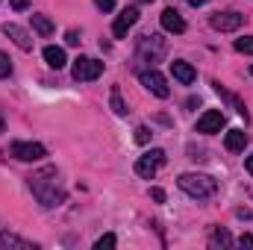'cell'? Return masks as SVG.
Segmentation results:
<instances>
[{
	"instance_id": "1",
	"label": "cell",
	"mask_w": 253,
	"mask_h": 250,
	"mask_svg": "<svg viewBox=\"0 0 253 250\" xmlns=\"http://www.w3.org/2000/svg\"><path fill=\"white\" fill-rule=\"evenodd\" d=\"M30 188H33V194L39 197V203L42 206H59L65 200V191L59 188V174H56V168L53 165H44L42 171H36L33 177H30Z\"/></svg>"
},
{
	"instance_id": "28",
	"label": "cell",
	"mask_w": 253,
	"mask_h": 250,
	"mask_svg": "<svg viewBox=\"0 0 253 250\" xmlns=\"http://www.w3.org/2000/svg\"><path fill=\"white\" fill-rule=\"evenodd\" d=\"M239 245H242V248H253V236H248V233H245V236L239 239Z\"/></svg>"
},
{
	"instance_id": "30",
	"label": "cell",
	"mask_w": 253,
	"mask_h": 250,
	"mask_svg": "<svg viewBox=\"0 0 253 250\" xmlns=\"http://www.w3.org/2000/svg\"><path fill=\"white\" fill-rule=\"evenodd\" d=\"M191 6H206V3H209V0H189Z\"/></svg>"
},
{
	"instance_id": "26",
	"label": "cell",
	"mask_w": 253,
	"mask_h": 250,
	"mask_svg": "<svg viewBox=\"0 0 253 250\" xmlns=\"http://www.w3.org/2000/svg\"><path fill=\"white\" fill-rule=\"evenodd\" d=\"M94 3H97V9H103V12L115 9V0H94Z\"/></svg>"
},
{
	"instance_id": "15",
	"label": "cell",
	"mask_w": 253,
	"mask_h": 250,
	"mask_svg": "<svg viewBox=\"0 0 253 250\" xmlns=\"http://www.w3.org/2000/svg\"><path fill=\"white\" fill-rule=\"evenodd\" d=\"M224 144H227L230 153H242L245 144H248V132H245V129H230L227 138H224Z\"/></svg>"
},
{
	"instance_id": "2",
	"label": "cell",
	"mask_w": 253,
	"mask_h": 250,
	"mask_svg": "<svg viewBox=\"0 0 253 250\" xmlns=\"http://www.w3.org/2000/svg\"><path fill=\"white\" fill-rule=\"evenodd\" d=\"M177 186L183 188L189 197H194V200H206V197H212L218 191V183L209 174H180Z\"/></svg>"
},
{
	"instance_id": "18",
	"label": "cell",
	"mask_w": 253,
	"mask_h": 250,
	"mask_svg": "<svg viewBox=\"0 0 253 250\" xmlns=\"http://www.w3.org/2000/svg\"><path fill=\"white\" fill-rule=\"evenodd\" d=\"M209 245H212V248H230V245H233V236H230L227 230H215L212 239H209Z\"/></svg>"
},
{
	"instance_id": "22",
	"label": "cell",
	"mask_w": 253,
	"mask_h": 250,
	"mask_svg": "<svg viewBox=\"0 0 253 250\" xmlns=\"http://www.w3.org/2000/svg\"><path fill=\"white\" fill-rule=\"evenodd\" d=\"M9 74H12V59H9L6 53H0V80L9 77Z\"/></svg>"
},
{
	"instance_id": "4",
	"label": "cell",
	"mask_w": 253,
	"mask_h": 250,
	"mask_svg": "<svg viewBox=\"0 0 253 250\" xmlns=\"http://www.w3.org/2000/svg\"><path fill=\"white\" fill-rule=\"evenodd\" d=\"M71 74H74L77 83H91V80H97V77L103 74V62H97V59H91V56H80V59H74Z\"/></svg>"
},
{
	"instance_id": "3",
	"label": "cell",
	"mask_w": 253,
	"mask_h": 250,
	"mask_svg": "<svg viewBox=\"0 0 253 250\" xmlns=\"http://www.w3.org/2000/svg\"><path fill=\"white\" fill-rule=\"evenodd\" d=\"M162 165H165V150L153 147V150H147L144 156H138V162H135V174L144 177V180H153L156 171H159Z\"/></svg>"
},
{
	"instance_id": "11",
	"label": "cell",
	"mask_w": 253,
	"mask_h": 250,
	"mask_svg": "<svg viewBox=\"0 0 253 250\" xmlns=\"http://www.w3.org/2000/svg\"><path fill=\"white\" fill-rule=\"evenodd\" d=\"M3 33L21 47V50H33V39H30V33L27 30H21L18 24H3Z\"/></svg>"
},
{
	"instance_id": "33",
	"label": "cell",
	"mask_w": 253,
	"mask_h": 250,
	"mask_svg": "<svg viewBox=\"0 0 253 250\" xmlns=\"http://www.w3.org/2000/svg\"><path fill=\"white\" fill-rule=\"evenodd\" d=\"M251 77H253V65H251Z\"/></svg>"
},
{
	"instance_id": "5",
	"label": "cell",
	"mask_w": 253,
	"mask_h": 250,
	"mask_svg": "<svg viewBox=\"0 0 253 250\" xmlns=\"http://www.w3.org/2000/svg\"><path fill=\"white\" fill-rule=\"evenodd\" d=\"M138 80H141V85H144L150 94H156V97H162V100L171 94V88H168V80H165V77H162L156 68H150V71H141V74H138Z\"/></svg>"
},
{
	"instance_id": "9",
	"label": "cell",
	"mask_w": 253,
	"mask_h": 250,
	"mask_svg": "<svg viewBox=\"0 0 253 250\" xmlns=\"http://www.w3.org/2000/svg\"><path fill=\"white\" fill-rule=\"evenodd\" d=\"M242 24H245V15H239V12H218V15H212V27L221 30V33H236Z\"/></svg>"
},
{
	"instance_id": "12",
	"label": "cell",
	"mask_w": 253,
	"mask_h": 250,
	"mask_svg": "<svg viewBox=\"0 0 253 250\" xmlns=\"http://www.w3.org/2000/svg\"><path fill=\"white\" fill-rule=\"evenodd\" d=\"M171 74H174V80L183 83V85H191V83L197 80V71H194L189 62H183V59H174V62H171Z\"/></svg>"
},
{
	"instance_id": "27",
	"label": "cell",
	"mask_w": 253,
	"mask_h": 250,
	"mask_svg": "<svg viewBox=\"0 0 253 250\" xmlns=\"http://www.w3.org/2000/svg\"><path fill=\"white\" fill-rule=\"evenodd\" d=\"M9 3H12V9H15V12H24V9L30 6V0H9Z\"/></svg>"
},
{
	"instance_id": "16",
	"label": "cell",
	"mask_w": 253,
	"mask_h": 250,
	"mask_svg": "<svg viewBox=\"0 0 253 250\" xmlns=\"http://www.w3.org/2000/svg\"><path fill=\"white\" fill-rule=\"evenodd\" d=\"M44 62L50 65V68H56V71L65 68V62H68V59H65V50H62V47H53V44H50V47H44Z\"/></svg>"
},
{
	"instance_id": "8",
	"label": "cell",
	"mask_w": 253,
	"mask_h": 250,
	"mask_svg": "<svg viewBox=\"0 0 253 250\" xmlns=\"http://www.w3.org/2000/svg\"><path fill=\"white\" fill-rule=\"evenodd\" d=\"M221 126H224V112H221V109H206V112L197 118V132L212 135V132H221Z\"/></svg>"
},
{
	"instance_id": "32",
	"label": "cell",
	"mask_w": 253,
	"mask_h": 250,
	"mask_svg": "<svg viewBox=\"0 0 253 250\" xmlns=\"http://www.w3.org/2000/svg\"><path fill=\"white\" fill-rule=\"evenodd\" d=\"M138 3H153V0H138Z\"/></svg>"
},
{
	"instance_id": "29",
	"label": "cell",
	"mask_w": 253,
	"mask_h": 250,
	"mask_svg": "<svg viewBox=\"0 0 253 250\" xmlns=\"http://www.w3.org/2000/svg\"><path fill=\"white\" fill-rule=\"evenodd\" d=\"M245 168H248V174H253V153L248 156V162H245Z\"/></svg>"
},
{
	"instance_id": "10",
	"label": "cell",
	"mask_w": 253,
	"mask_h": 250,
	"mask_svg": "<svg viewBox=\"0 0 253 250\" xmlns=\"http://www.w3.org/2000/svg\"><path fill=\"white\" fill-rule=\"evenodd\" d=\"M138 21V9L135 6H129L124 9L118 18H115V24H112V33H115V39H126V33H129V27Z\"/></svg>"
},
{
	"instance_id": "7",
	"label": "cell",
	"mask_w": 253,
	"mask_h": 250,
	"mask_svg": "<svg viewBox=\"0 0 253 250\" xmlns=\"http://www.w3.org/2000/svg\"><path fill=\"white\" fill-rule=\"evenodd\" d=\"M138 53L147 56L150 62H159L165 56V39L162 36H141L138 39Z\"/></svg>"
},
{
	"instance_id": "24",
	"label": "cell",
	"mask_w": 253,
	"mask_h": 250,
	"mask_svg": "<svg viewBox=\"0 0 253 250\" xmlns=\"http://www.w3.org/2000/svg\"><path fill=\"white\" fill-rule=\"evenodd\" d=\"M65 42H68V44H80V33H77V30H68V33H65Z\"/></svg>"
},
{
	"instance_id": "13",
	"label": "cell",
	"mask_w": 253,
	"mask_h": 250,
	"mask_svg": "<svg viewBox=\"0 0 253 250\" xmlns=\"http://www.w3.org/2000/svg\"><path fill=\"white\" fill-rule=\"evenodd\" d=\"M162 27H165L168 33H177V36H180V33H186V21H183V15H180L174 6L162 12Z\"/></svg>"
},
{
	"instance_id": "21",
	"label": "cell",
	"mask_w": 253,
	"mask_h": 250,
	"mask_svg": "<svg viewBox=\"0 0 253 250\" xmlns=\"http://www.w3.org/2000/svg\"><path fill=\"white\" fill-rule=\"evenodd\" d=\"M236 50H239V53H253V36L236 39Z\"/></svg>"
},
{
	"instance_id": "20",
	"label": "cell",
	"mask_w": 253,
	"mask_h": 250,
	"mask_svg": "<svg viewBox=\"0 0 253 250\" xmlns=\"http://www.w3.org/2000/svg\"><path fill=\"white\" fill-rule=\"evenodd\" d=\"M115 245H118V239H115L112 233H106V236H100V239L94 242V250H112Z\"/></svg>"
},
{
	"instance_id": "19",
	"label": "cell",
	"mask_w": 253,
	"mask_h": 250,
	"mask_svg": "<svg viewBox=\"0 0 253 250\" xmlns=\"http://www.w3.org/2000/svg\"><path fill=\"white\" fill-rule=\"evenodd\" d=\"M112 112L115 115H126V103H124V97H121V88L118 85L112 88Z\"/></svg>"
},
{
	"instance_id": "25",
	"label": "cell",
	"mask_w": 253,
	"mask_h": 250,
	"mask_svg": "<svg viewBox=\"0 0 253 250\" xmlns=\"http://www.w3.org/2000/svg\"><path fill=\"white\" fill-rule=\"evenodd\" d=\"M150 197H153L156 203H165V191H162V188H150Z\"/></svg>"
},
{
	"instance_id": "31",
	"label": "cell",
	"mask_w": 253,
	"mask_h": 250,
	"mask_svg": "<svg viewBox=\"0 0 253 250\" xmlns=\"http://www.w3.org/2000/svg\"><path fill=\"white\" fill-rule=\"evenodd\" d=\"M3 129H6V121H3V118H0V132H3Z\"/></svg>"
},
{
	"instance_id": "17",
	"label": "cell",
	"mask_w": 253,
	"mask_h": 250,
	"mask_svg": "<svg viewBox=\"0 0 253 250\" xmlns=\"http://www.w3.org/2000/svg\"><path fill=\"white\" fill-rule=\"evenodd\" d=\"M33 30L47 39V36H53V21L47 15H33Z\"/></svg>"
},
{
	"instance_id": "23",
	"label": "cell",
	"mask_w": 253,
	"mask_h": 250,
	"mask_svg": "<svg viewBox=\"0 0 253 250\" xmlns=\"http://www.w3.org/2000/svg\"><path fill=\"white\" fill-rule=\"evenodd\" d=\"M150 135H153V132H150L147 126H135V141H138V144H147Z\"/></svg>"
},
{
	"instance_id": "14",
	"label": "cell",
	"mask_w": 253,
	"mask_h": 250,
	"mask_svg": "<svg viewBox=\"0 0 253 250\" xmlns=\"http://www.w3.org/2000/svg\"><path fill=\"white\" fill-rule=\"evenodd\" d=\"M0 250H36V245L15 233H0Z\"/></svg>"
},
{
	"instance_id": "6",
	"label": "cell",
	"mask_w": 253,
	"mask_h": 250,
	"mask_svg": "<svg viewBox=\"0 0 253 250\" xmlns=\"http://www.w3.org/2000/svg\"><path fill=\"white\" fill-rule=\"evenodd\" d=\"M12 156L21 159V162H39V159L47 156V150H44V144H39V141H15V144H12Z\"/></svg>"
}]
</instances>
